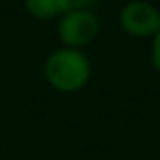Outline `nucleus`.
I'll list each match as a JSON object with an SVG mask.
<instances>
[{
    "instance_id": "obj_1",
    "label": "nucleus",
    "mask_w": 160,
    "mask_h": 160,
    "mask_svg": "<svg viewBox=\"0 0 160 160\" xmlns=\"http://www.w3.org/2000/svg\"><path fill=\"white\" fill-rule=\"evenodd\" d=\"M45 77L53 89L61 93H75L89 81L91 63L81 49H55L45 61Z\"/></svg>"
},
{
    "instance_id": "obj_2",
    "label": "nucleus",
    "mask_w": 160,
    "mask_h": 160,
    "mask_svg": "<svg viewBox=\"0 0 160 160\" xmlns=\"http://www.w3.org/2000/svg\"><path fill=\"white\" fill-rule=\"evenodd\" d=\"M120 27L134 39H152L160 31V10L146 0H132L120 10Z\"/></svg>"
},
{
    "instance_id": "obj_3",
    "label": "nucleus",
    "mask_w": 160,
    "mask_h": 160,
    "mask_svg": "<svg viewBox=\"0 0 160 160\" xmlns=\"http://www.w3.org/2000/svg\"><path fill=\"white\" fill-rule=\"evenodd\" d=\"M59 39L63 47L81 49L89 45L99 32V20L91 10H73L65 12L59 20Z\"/></svg>"
},
{
    "instance_id": "obj_4",
    "label": "nucleus",
    "mask_w": 160,
    "mask_h": 160,
    "mask_svg": "<svg viewBox=\"0 0 160 160\" xmlns=\"http://www.w3.org/2000/svg\"><path fill=\"white\" fill-rule=\"evenodd\" d=\"M24 6H27L28 14L39 18V20L53 18V16H57V14H63L61 0H24Z\"/></svg>"
},
{
    "instance_id": "obj_5",
    "label": "nucleus",
    "mask_w": 160,
    "mask_h": 160,
    "mask_svg": "<svg viewBox=\"0 0 160 160\" xmlns=\"http://www.w3.org/2000/svg\"><path fill=\"white\" fill-rule=\"evenodd\" d=\"M91 2H93V0H61L63 14H65V12H73V10H89Z\"/></svg>"
},
{
    "instance_id": "obj_6",
    "label": "nucleus",
    "mask_w": 160,
    "mask_h": 160,
    "mask_svg": "<svg viewBox=\"0 0 160 160\" xmlns=\"http://www.w3.org/2000/svg\"><path fill=\"white\" fill-rule=\"evenodd\" d=\"M150 59H152V67L160 73V31L152 37V53H150Z\"/></svg>"
}]
</instances>
